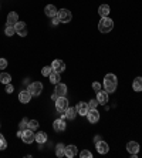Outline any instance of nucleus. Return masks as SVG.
<instances>
[{"mask_svg": "<svg viewBox=\"0 0 142 158\" xmlns=\"http://www.w3.org/2000/svg\"><path fill=\"white\" fill-rule=\"evenodd\" d=\"M117 85H118V80L115 74L109 73L104 77V88H105L107 93H114L117 90Z\"/></svg>", "mask_w": 142, "mask_h": 158, "instance_id": "obj_1", "label": "nucleus"}, {"mask_svg": "<svg viewBox=\"0 0 142 158\" xmlns=\"http://www.w3.org/2000/svg\"><path fill=\"white\" fill-rule=\"evenodd\" d=\"M114 27V22L111 20L109 17H101V20H99L98 23V30L101 31V33H109L111 30H112Z\"/></svg>", "mask_w": 142, "mask_h": 158, "instance_id": "obj_2", "label": "nucleus"}, {"mask_svg": "<svg viewBox=\"0 0 142 158\" xmlns=\"http://www.w3.org/2000/svg\"><path fill=\"white\" fill-rule=\"evenodd\" d=\"M27 90L30 91L31 97H37V96H40L41 91H43V84H41L40 81H34V83H31L27 87Z\"/></svg>", "mask_w": 142, "mask_h": 158, "instance_id": "obj_3", "label": "nucleus"}, {"mask_svg": "<svg viewBox=\"0 0 142 158\" xmlns=\"http://www.w3.org/2000/svg\"><path fill=\"white\" fill-rule=\"evenodd\" d=\"M57 17L60 19V23H68V22H71L73 15H71V11L67 10V9H60L59 13H57Z\"/></svg>", "mask_w": 142, "mask_h": 158, "instance_id": "obj_4", "label": "nucleus"}, {"mask_svg": "<svg viewBox=\"0 0 142 158\" xmlns=\"http://www.w3.org/2000/svg\"><path fill=\"white\" fill-rule=\"evenodd\" d=\"M22 140L24 141L26 144H31V143H34V141H36V134H34L33 130L26 128V130H23Z\"/></svg>", "mask_w": 142, "mask_h": 158, "instance_id": "obj_5", "label": "nucleus"}, {"mask_svg": "<svg viewBox=\"0 0 142 158\" xmlns=\"http://www.w3.org/2000/svg\"><path fill=\"white\" fill-rule=\"evenodd\" d=\"M67 107H68V100H67L66 97H59V98L55 100V108H57L59 113L63 114V113L67 110Z\"/></svg>", "mask_w": 142, "mask_h": 158, "instance_id": "obj_6", "label": "nucleus"}, {"mask_svg": "<svg viewBox=\"0 0 142 158\" xmlns=\"http://www.w3.org/2000/svg\"><path fill=\"white\" fill-rule=\"evenodd\" d=\"M67 124L66 121H64V118H57L54 123H53V128H54L55 132H63L64 130H66Z\"/></svg>", "mask_w": 142, "mask_h": 158, "instance_id": "obj_7", "label": "nucleus"}, {"mask_svg": "<svg viewBox=\"0 0 142 158\" xmlns=\"http://www.w3.org/2000/svg\"><path fill=\"white\" fill-rule=\"evenodd\" d=\"M14 30H16V34H18V36H27V27H26V23L23 22H17L14 24Z\"/></svg>", "mask_w": 142, "mask_h": 158, "instance_id": "obj_8", "label": "nucleus"}, {"mask_svg": "<svg viewBox=\"0 0 142 158\" xmlns=\"http://www.w3.org/2000/svg\"><path fill=\"white\" fill-rule=\"evenodd\" d=\"M97 101H98V104H102V106H105L107 103H108V93L104 90H99V91H97Z\"/></svg>", "mask_w": 142, "mask_h": 158, "instance_id": "obj_9", "label": "nucleus"}, {"mask_svg": "<svg viewBox=\"0 0 142 158\" xmlns=\"http://www.w3.org/2000/svg\"><path fill=\"white\" fill-rule=\"evenodd\" d=\"M77 108L75 107H67V110L64 111V114H63V118H68V120H74L77 117Z\"/></svg>", "mask_w": 142, "mask_h": 158, "instance_id": "obj_10", "label": "nucleus"}, {"mask_svg": "<svg viewBox=\"0 0 142 158\" xmlns=\"http://www.w3.org/2000/svg\"><path fill=\"white\" fill-rule=\"evenodd\" d=\"M51 67H53V70L57 71V73H63V71L66 70V63L61 61V60H54L53 64H51Z\"/></svg>", "mask_w": 142, "mask_h": 158, "instance_id": "obj_11", "label": "nucleus"}, {"mask_svg": "<svg viewBox=\"0 0 142 158\" xmlns=\"http://www.w3.org/2000/svg\"><path fill=\"white\" fill-rule=\"evenodd\" d=\"M75 108H77V113L80 115H87L88 114V110H90V107H88V103H78L75 106Z\"/></svg>", "mask_w": 142, "mask_h": 158, "instance_id": "obj_12", "label": "nucleus"}, {"mask_svg": "<svg viewBox=\"0 0 142 158\" xmlns=\"http://www.w3.org/2000/svg\"><path fill=\"white\" fill-rule=\"evenodd\" d=\"M30 98H31V94H30L29 90H23V91H20V94H18V101L23 104L30 103Z\"/></svg>", "mask_w": 142, "mask_h": 158, "instance_id": "obj_13", "label": "nucleus"}, {"mask_svg": "<svg viewBox=\"0 0 142 158\" xmlns=\"http://www.w3.org/2000/svg\"><path fill=\"white\" fill-rule=\"evenodd\" d=\"M87 117H88V121L92 123V124H95V123L99 120V113L97 111V108H94V110H88Z\"/></svg>", "mask_w": 142, "mask_h": 158, "instance_id": "obj_14", "label": "nucleus"}, {"mask_svg": "<svg viewBox=\"0 0 142 158\" xmlns=\"http://www.w3.org/2000/svg\"><path fill=\"white\" fill-rule=\"evenodd\" d=\"M44 13H46L47 17H55L57 13H59V10H57V7H55L54 4H48V6H46V9H44Z\"/></svg>", "mask_w": 142, "mask_h": 158, "instance_id": "obj_15", "label": "nucleus"}, {"mask_svg": "<svg viewBox=\"0 0 142 158\" xmlns=\"http://www.w3.org/2000/svg\"><path fill=\"white\" fill-rule=\"evenodd\" d=\"M54 93H55V94H57L59 97H66V94H67V85L63 84V83H59V84H55Z\"/></svg>", "mask_w": 142, "mask_h": 158, "instance_id": "obj_16", "label": "nucleus"}, {"mask_svg": "<svg viewBox=\"0 0 142 158\" xmlns=\"http://www.w3.org/2000/svg\"><path fill=\"white\" fill-rule=\"evenodd\" d=\"M139 144L136 143V141H129V143L127 144V150L128 152H131V154H138L139 152Z\"/></svg>", "mask_w": 142, "mask_h": 158, "instance_id": "obj_17", "label": "nucleus"}, {"mask_svg": "<svg viewBox=\"0 0 142 158\" xmlns=\"http://www.w3.org/2000/svg\"><path fill=\"white\" fill-rule=\"evenodd\" d=\"M95 145H97V151H98L99 154H107V152L109 151L108 144H107L105 141H101V140H99L98 143H95Z\"/></svg>", "mask_w": 142, "mask_h": 158, "instance_id": "obj_18", "label": "nucleus"}, {"mask_svg": "<svg viewBox=\"0 0 142 158\" xmlns=\"http://www.w3.org/2000/svg\"><path fill=\"white\" fill-rule=\"evenodd\" d=\"M18 22V15L16 11H10L7 15V26H14Z\"/></svg>", "mask_w": 142, "mask_h": 158, "instance_id": "obj_19", "label": "nucleus"}, {"mask_svg": "<svg viewBox=\"0 0 142 158\" xmlns=\"http://www.w3.org/2000/svg\"><path fill=\"white\" fill-rule=\"evenodd\" d=\"M78 154V150H77L75 145H67L66 147V157L68 158H73Z\"/></svg>", "mask_w": 142, "mask_h": 158, "instance_id": "obj_20", "label": "nucleus"}, {"mask_svg": "<svg viewBox=\"0 0 142 158\" xmlns=\"http://www.w3.org/2000/svg\"><path fill=\"white\" fill-rule=\"evenodd\" d=\"M109 11H111V9H109L108 4H101V6H99V9H98V13H99V16H101V17H108Z\"/></svg>", "mask_w": 142, "mask_h": 158, "instance_id": "obj_21", "label": "nucleus"}, {"mask_svg": "<svg viewBox=\"0 0 142 158\" xmlns=\"http://www.w3.org/2000/svg\"><path fill=\"white\" fill-rule=\"evenodd\" d=\"M132 88H134V91L139 93L142 91V77H136L132 83Z\"/></svg>", "mask_w": 142, "mask_h": 158, "instance_id": "obj_22", "label": "nucleus"}, {"mask_svg": "<svg viewBox=\"0 0 142 158\" xmlns=\"http://www.w3.org/2000/svg\"><path fill=\"white\" fill-rule=\"evenodd\" d=\"M55 155H57L59 158H61V157L66 155V145H64V144L60 143L59 145L55 147Z\"/></svg>", "mask_w": 142, "mask_h": 158, "instance_id": "obj_23", "label": "nucleus"}, {"mask_svg": "<svg viewBox=\"0 0 142 158\" xmlns=\"http://www.w3.org/2000/svg\"><path fill=\"white\" fill-rule=\"evenodd\" d=\"M48 78H50V83H53V84H59L60 80H61L60 73H57V71H53V73L48 76Z\"/></svg>", "mask_w": 142, "mask_h": 158, "instance_id": "obj_24", "label": "nucleus"}, {"mask_svg": "<svg viewBox=\"0 0 142 158\" xmlns=\"http://www.w3.org/2000/svg\"><path fill=\"white\" fill-rule=\"evenodd\" d=\"M36 141L39 144H44L46 141H47V134H46L44 131L37 132V134H36Z\"/></svg>", "mask_w": 142, "mask_h": 158, "instance_id": "obj_25", "label": "nucleus"}, {"mask_svg": "<svg viewBox=\"0 0 142 158\" xmlns=\"http://www.w3.org/2000/svg\"><path fill=\"white\" fill-rule=\"evenodd\" d=\"M11 80V76L9 73H0V83L2 84H9Z\"/></svg>", "mask_w": 142, "mask_h": 158, "instance_id": "obj_26", "label": "nucleus"}, {"mask_svg": "<svg viewBox=\"0 0 142 158\" xmlns=\"http://www.w3.org/2000/svg\"><path fill=\"white\" fill-rule=\"evenodd\" d=\"M53 67L51 66H46V67H43V70H41V74H43L44 77H48V76H50L51 73H53Z\"/></svg>", "mask_w": 142, "mask_h": 158, "instance_id": "obj_27", "label": "nucleus"}, {"mask_svg": "<svg viewBox=\"0 0 142 158\" xmlns=\"http://www.w3.org/2000/svg\"><path fill=\"white\" fill-rule=\"evenodd\" d=\"M27 128L33 130V131H36L37 128H39V121L37 120H30L29 121V125H27Z\"/></svg>", "mask_w": 142, "mask_h": 158, "instance_id": "obj_28", "label": "nucleus"}, {"mask_svg": "<svg viewBox=\"0 0 142 158\" xmlns=\"http://www.w3.org/2000/svg\"><path fill=\"white\" fill-rule=\"evenodd\" d=\"M16 33V30H14V26H6V29H4V34L9 37H11L13 34Z\"/></svg>", "mask_w": 142, "mask_h": 158, "instance_id": "obj_29", "label": "nucleus"}, {"mask_svg": "<svg viewBox=\"0 0 142 158\" xmlns=\"http://www.w3.org/2000/svg\"><path fill=\"white\" fill-rule=\"evenodd\" d=\"M7 148V143H6V138H4L2 134H0V150H6Z\"/></svg>", "mask_w": 142, "mask_h": 158, "instance_id": "obj_30", "label": "nucleus"}, {"mask_svg": "<svg viewBox=\"0 0 142 158\" xmlns=\"http://www.w3.org/2000/svg\"><path fill=\"white\" fill-rule=\"evenodd\" d=\"M27 125H29V120H27V118H23L22 121H20V124H18V128H20V130H26V128H27Z\"/></svg>", "mask_w": 142, "mask_h": 158, "instance_id": "obj_31", "label": "nucleus"}, {"mask_svg": "<svg viewBox=\"0 0 142 158\" xmlns=\"http://www.w3.org/2000/svg\"><path fill=\"white\" fill-rule=\"evenodd\" d=\"M80 157H81V158H92V154H91V152H90L88 150H83V151L80 152Z\"/></svg>", "mask_w": 142, "mask_h": 158, "instance_id": "obj_32", "label": "nucleus"}, {"mask_svg": "<svg viewBox=\"0 0 142 158\" xmlns=\"http://www.w3.org/2000/svg\"><path fill=\"white\" fill-rule=\"evenodd\" d=\"M88 107H90V110H94V108H97V107H98V101H97V98L91 100V101L88 103Z\"/></svg>", "mask_w": 142, "mask_h": 158, "instance_id": "obj_33", "label": "nucleus"}, {"mask_svg": "<svg viewBox=\"0 0 142 158\" xmlns=\"http://www.w3.org/2000/svg\"><path fill=\"white\" fill-rule=\"evenodd\" d=\"M7 67V60L6 59H0V70H3Z\"/></svg>", "mask_w": 142, "mask_h": 158, "instance_id": "obj_34", "label": "nucleus"}, {"mask_svg": "<svg viewBox=\"0 0 142 158\" xmlns=\"http://www.w3.org/2000/svg\"><path fill=\"white\" fill-rule=\"evenodd\" d=\"M6 93H7V94H11V93H13V85H11L10 83L6 84Z\"/></svg>", "mask_w": 142, "mask_h": 158, "instance_id": "obj_35", "label": "nucleus"}, {"mask_svg": "<svg viewBox=\"0 0 142 158\" xmlns=\"http://www.w3.org/2000/svg\"><path fill=\"white\" fill-rule=\"evenodd\" d=\"M92 88H94L95 91H99L101 90V84L99 83H92Z\"/></svg>", "mask_w": 142, "mask_h": 158, "instance_id": "obj_36", "label": "nucleus"}, {"mask_svg": "<svg viewBox=\"0 0 142 158\" xmlns=\"http://www.w3.org/2000/svg\"><path fill=\"white\" fill-rule=\"evenodd\" d=\"M60 23V19L55 16V17H53V24H59Z\"/></svg>", "mask_w": 142, "mask_h": 158, "instance_id": "obj_37", "label": "nucleus"}, {"mask_svg": "<svg viewBox=\"0 0 142 158\" xmlns=\"http://www.w3.org/2000/svg\"><path fill=\"white\" fill-rule=\"evenodd\" d=\"M22 135H23V130H18V131H17V137H18V138H22Z\"/></svg>", "mask_w": 142, "mask_h": 158, "instance_id": "obj_38", "label": "nucleus"}, {"mask_svg": "<svg viewBox=\"0 0 142 158\" xmlns=\"http://www.w3.org/2000/svg\"><path fill=\"white\" fill-rule=\"evenodd\" d=\"M51 98H53V100H54V101H55V100L59 98V96H57V94H55V93H54V94H53V96H51Z\"/></svg>", "mask_w": 142, "mask_h": 158, "instance_id": "obj_39", "label": "nucleus"}]
</instances>
